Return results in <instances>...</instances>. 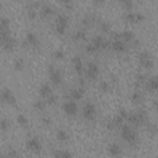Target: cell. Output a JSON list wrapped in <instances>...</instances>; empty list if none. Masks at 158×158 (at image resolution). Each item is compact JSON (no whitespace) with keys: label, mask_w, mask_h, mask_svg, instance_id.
Returning <instances> with one entry per match:
<instances>
[{"label":"cell","mask_w":158,"mask_h":158,"mask_svg":"<svg viewBox=\"0 0 158 158\" xmlns=\"http://www.w3.org/2000/svg\"><path fill=\"white\" fill-rule=\"evenodd\" d=\"M120 133H121V137L126 142H128V144L135 146L137 143V141H138V137H137L136 131L133 128H131L128 125H125V123L121 125L120 126Z\"/></svg>","instance_id":"1"},{"label":"cell","mask_w":158,"mask_h":158,"mask_svg":"<svg viewBox=\"0 0 158 158\" xmlns=\"http://www.w3.org/2000/svg\"><path fill=\"white\" fill-rule=\"evenodd\" d=\"M126 120H128V122L132 123V125L141 126V125L146 123V121H147V112L143 109H138L137 111L130 112L127 115V118Z\"/></svg>","instance_id":"2"},{"label":"cell","mask_w":158,"mask_h":158,"mask_svg":"<svg viewBox=\"0 0 158 158\" xmlns=\"http://www.w3.org/2000/svg\"><path fill=\"white\" fill-rule=\"evenodd\" d=\"M99 72H100V69H99V64L96 62H93V60L88 62L86 69H85V77L89 80H95L99 75Z\"/></svg>","instance_id":"3"},{"label":"cell","mask_w":158,"mask_h":158,"mask_svg":"<svg viewBox=\"0 0 158 158\" xmlns=\"http://www.w3.org/2000/svg\"><path fill=\"white\" fill-rule=\"evenodd\" d=\"M81 114H83V117H84V118L91 121V120H94L95 116H96V106H95L91 101H88V102L83 106Z\"/></svg>","instance_id":"4"},{"label":"cell","mask_w":158,"mask_h":158,"mask_svg":"<svg viewBox=\"0 0 158 158\" xmlns=\"http://www.w3.org/2000/svg\"><path fill=\"white\" fill-rule=\"evenodd\" d=\"M90 43H91L98 51H100V49H106V48L110 47V41H109V40H105V38H104L102 36H100V35L94 36Z\"/></svg>","instance_id":"5"},{"label":"cell","mask_w":158,"mask_h":158,"mask_svg":"<svg viewBox=\"0 0 158 158\" xmlns=\"http://www.w3.org/2000/svg\"><path fill=\"white\" fill-rule=\"evenodd\" d=\"M0 100L2 102L10 104V105H16V98L14 95V93L9 89V88H4L0 93Z\"/></svg>","instance_id":"6"},{"label":"cell","mask_w":158,"mask_h":158,"mask_svg":"<svg viewBox=\"0 0 158 158\" xmlns=\"http://www.w3.org/2000/svg\"><path fill=\"white\" fill-rule=\"evenodd\" d=\"M48 75H49V79L54 84V85H59L62 83V73L59 69H57L54 65H49L48 67Z\"/></svg>","instance_id":"7"},{"label":"cell","mask_w":158,"mask_h":158,"mask_svg":"<svg viewBox=\"0 0 158 158\" xmlns=\"http://www.w3.org/2000/svg\"><path fill=\"white\" fill-rule=\"evenodd\" d=\"M62 109L68 116H75L78 112V105L73 100H65L62 105Z\"/></svg>","instance_id":"8"},{"label":"cell","mask_w":158,"mask_h":158,"mask_svg":"<svg viewBox=\"0 0 158 158\" xmlns=\"http://www.w3.org/2000/svg\"><path fill=\"white\" fill-rule=\"evenodd\" d=\"M23 46L26 47H38L40 46V40L37 37V35L32 31H28L26 33V37H25V41H23Z\"/></svg>","instance_id":"9"},{"label":"cell","mask_w":158,"mask_h":158,"mask_svg":"<svg viewBox=\"0 0 158 158\" xmlns=\"http://www.w3.org/2000/svg\"><path fill=\"white\" fill-rule=\"evenodd\" d=\"M26 148L32 151V152H41L42 149V143L37 137H30L26 141Z\"/></svg>","instance_id":"10"},{"label":"cell","mask_w":158,"mask_h":158,"mask_svg":"<svg viewBox=\"0 0 158 158\" xmlns=\"http://www.w3.org/2000/svg\"><path fill=\"white\" fill-rule=\"evenodd\" d=\"M84 95H85V89H84V88H81V86L74 88V89H72V90L69 91V98H70L73 101L83 99V96H84Z\"/></svg>","instance_id":"11"},{"label":"cell","mask_w":158,"mask_h":158,"mask_svg":"<svg viewBox=\"0 0 158 158\" xmlns=\"http://www.w3.org/2000/svg\"><path fill=\"white\" fill-rule=\"evenodd\" d=\"M107 153L111 156V157H114V158H117V157H120L121 156V153H122V148L120 147V144L118 143H110L109 146H107Z\"/></svg>","instance_id":"12"},{"label":"cell","mask_w":158,"mask_h":158,"mask_svg":"<svg viewBox=\"0 0 158 158\" xmlns=\"http://www.w3.org/2000/svg\"><path fill=\"white\" fill-rule=\"evenodd\" d=\"M72 63H73V67H74V70L78 75H81L84 73V67H83V62H81V58L79 56H74L72 58Z\"/></svg>","instance_id":"13"},{"label":"cell","mask_w":158,"mask_h":158,"mask_svg":"<svg viewBox=\"0 0 158 158\" xmlns=\"http://www.w3.org/2000/svg\"><path fill=\"white\" fill-rule=\"evenodd\" d=\"M146 89L148 91H151V93H153V91H156L158 89V79H157L156 75H152V77L147 78V80H146Z\"/></svg>","instance_id":"14"},{"label":"cell","mask_w":158,"mask_h":158,"mask_svg":"<svg viewBox=\"0 0 158 158\" xmlns=\"http://www.w3.org/2000/svg\"><path fill=\"white\" fill-rule=\"evenodd\" d=\"M110 47L112 48V51L118 52V53H122L126 51V43L120 41V40H112L110 42Z\"/></svg>","instance_id":"15"},{"label":"cell","mask_w":158,"mask_h":158,"mask_svg":"<svg viewBox=\"0 0 158 158\" xmlns=\"http://www.w3.org/2000/svg\"><path fill=\"white\" fill-rule=\"evenodd\" d=\"M16 44H17V42H16V40L14 38V37H7L5 41H2L1 42V46H2V48L6 51V52H10V51H12L15 47H16Z\"/></svg>","instance_id":"16"},{"label":"cell","mask_w":158,"mask_h":158,"mask_svg":"<svg viewBox=\"0 0 158 158\" xmlns=\"http://www.w3.org/2000/svg\"><path fill=\"white\" fill-rule=\"evenodd\" d=\"M38 94H40V96H41L42 99H46L48 95L52 94V88H51V85H49L48 83H43V84L38 88Z\"/></svg>","instance_id":"17"},{"label":"cell","mask_w":158,"mask_h":158,"mask_svg":"<svg viewBox=\"0 0 158 158\" xmlns=\"http://www.w3.org/2000/svg\"><path fill=\"white\" fill-rule=\"evenodd\" d=\"M54 158H73V154L68 149H53L52 152Z\"/></svg>","instance_id":"18"},{"label":"cell","mask_w":158,"mask_h":158,"mask_svg":"<svg viewBox=\"0 0 158 158\" xmlns=\"http://www.w3.org/2000/svg\"><path fill=\"white\" fill-rule=\"evenodd\" d=\"M68 23H69V17L65 15V14H59L57 16V20H56V25L58 26H62V27H68Z\"/></svg>","instance_id":"19"},{"label":"cell","mask_w":158,"mask_h":158,"mask_svg":"<svg viewBox=\"0 0 158 158\" xmlns=\"http://www.w3.org/2000/svg\"><path fill=\"white\" fill-rule=\"evenodd\" d=\"M40 12H41V15H42L43 17H47V16H51V15L54 12V7H53L52 5H49V4H44V5L41 6Z\"/></svg>","instance_id":"20"},{"label":"cell","mask_w":158,"mask_h":158,"mask_svg":"<svg viewBox=\"0 0 158 158\" xmlns=\"http://www.w3.org/2000/svg\"><path fill=\"white\" fill-rule=\"evenodd\" d=\"M123 19L126 21H128V22H137V20H136V11H132V10L125 11Z\"/></svg>","instance_id":"21"},{"label":"cell","mask_w":158,"mask_h":158,"mask_svg":"<svg viewBox=\"0 0 158 158\" xmlns=\"http://www.w3.org/2000/svg\"><path fill=\"white\" fill-rule=\"evenodd\" d=\"M73 38H74L75 41H83V40H85V38H86V31H85L84 28L77 30L75 33H74V36H73Z\"/></svg>","instance_id":"22"},{"label":"cell","mask_w":158,"mask_h":158,"mask_svg":"<svg viewBox=\"0 0 158 158\" xmlns=\"http://www.w3.org/2000/svg\"><path fill=\"white\" fill-rule=\"evenodd\" d=\"M56 136H57V139H58V141H62V142H64V141H67V139L69 138V135H68V132H67L65 130H63V128H59V130H57V133H56Z\"/></svg>","instance_id":"23"},{"label":"cell","mask_w":158,"mask_h":158,"mask_svg":"<svg viewBox=\"0 0 158 158\" xmlns=\"http://www.w3.org/2000/svg\"><path fill=\"white\" fill-rule=\"evenodd\" d=\"M46 106H47V104H46V100H44V99H37V100L33 102V107H35L36 110H38V111L44 110Z\"/></svg>","instance_id":"24"},{"label":"cell","mask_w":158,"mask_h":158,"mask_svg":"<svg viewBox=\"0 0 158 158\" xmlns=\"http://www.w3.org/2000/svg\"><path fill=\"white\" fill-rule=\"evenodd\" d=\"M131 100H132V102H135V104H139V102L142 101V94H141L138 90H135V91L131 94Z\"/></svg>","instance_id":"25"},{"label":"cell","mask_w":158,"mask_h":158,"mask_svg":"<svg viewBox=\"0 0 158 158\" xmlns=\"http://www.w3.org/2000/svg\"><path fill=\"white\" fill-rule=\"evenodd\" d=\"M139 64L144 69H152L154 67V60H153V58H149V59H146L143 62H139Z\"/></svg>","instance_id":"26"},{"label":"cell","mask_w":158,"mask_h":158,"mask_svg":"<svg viewBox=\"0 0 158 158\" xmlns=\"http://www.w3.org/2000/svg\"><path fill=\"white\" fill-rule=\"evenodd\" d=\"M23 67H25V60L22 59V58H17V59H15V62H14V68H15V70H22L23 69Z\"/></svg>","instance_id":"27"},{"label":"cell","mask_w":158,"mask_h":158,"mask_svg":"<svg viewBox=\"0 0 158 158\" xmlns=\"http://www.w3.org/2000/svg\"><path fill=\"white\" fill-rule=\"evenodd\" d=\"M7 37H10V30L9 28H4L0 26V43L2 41H5Z\"/></svg>","instance_id":"28"},{"label":"cell","mask_w":158,"mask_h":158,"mask_svg":"<svg viewBox=\"0 0 158 158\" xmlns=\"http://www.w3.org/2000/svg\"><path fill=\"white\" fill-rule=\"evenodd\" d=\"M137 58H138L139 62H143V60H146V59L152 58V56H151V53L147 52V51H141V52L137 54Z\"/></svg>","instance_id":"29"},{"label":"cell","mask_w":158,"mask_h":158,"mask_svg":"<svg viewBox=\"0 0 158 158\" xmlns=\"http://www.w3.org/2000/svg\"><path fill=\"white\" fill-rule=\"evenodd\" d=\"M16 121L19 122V125H20V126H27V125H28V118H27V117H26L23 114L17 115Z\"/></svg>","instance_id":"30"},{"label":"cell","mask_w":158,"mask_h":158,"mask_svg":"<svg viewBox=\"0 0 158 158\" xmlns=\"http://www.w3.org/2000/svg\"><path fill=\"white\" fill-rule=\"evenodd\" d=\"M123 121H125V120H123L121 116L116 115V116L111 120V123H112V126H114V127H120L121 125H123Z\"/></svg>","instance_id":"31"},{"label":"cell","mask_w":158,"mask_h":158,"mask_svg":"<svg viewBox=\"0 0 158 158\" xmlns=\"http://www.w3.org/2000/svg\"><path fill=\"white\" fill-rule=\"evenodd\" d=\"M99 27L104 32H110L111 31V25L109 22H106V21H99Z\"/></svg>","instance_id":"32"},{"label":"cell","mask_w":158,"mask_h":158,"mask_svg":"<svg viewBox=\"0 0 158 158\" xmlns=\"http://www.w3.org/2000/svg\"><path fill=\"white\" fill-rule=\"evenodd\" d=\"M147 74H144V73H138L137 75H136V85H139V84H142V83H146V80H147Z\"/></svg>","instance_id":"33"},{"label":"cell","mask_w":158,"mask_h":158,"mask_svg":"<svg viewBox=\"0 0 158 158\" xmlns=\"http://www.w3.org/2000/svg\"><path fill=\"white\" fill-rule=\"evenodd\" d=\"M44 100H46V104H47V105H54V104L57 102V100H58V99H57V95L52 93V94H51V95H48Z\"/></svg>","instance_id":"34"},{"label":"cell","mask_w":158,"mask_h":158,"mask_svg":"<svg viewBox=\"0 0 158 158\" xmlns=\"http://www.w3.org/2000/svg\"><path fill=\"white\" fill-rule=\"evenodd\" d=\"M0 26L4 28H10V19L6 16H0Z\"/></svg>","instance_id":"35"},{"label":"cell","mask_w":158,"mask_h":158,"mask_svg":"<svg viewBox=\"0 0 158 158\" xmlns=\"http://www.w3.org/2000/svg\"><path fill=\"white\" fill-rule=\"evenodd\" d=\"M53 57H54L56 59L62 60V59H64V58H65V53H64V51H63V49H56V51L53 52Z\"/></svg>","instance_id":"36"},{"label":"cell","mask_w":158,"mask_h":158,"mask_svg":"<svg viewBox=\"0 0 158 158\" xmlns=\"http://www.w3.org/2000/svg\"><path fill=\"white\" fill-rule=\"evenodd\" d=\"M93 20H94V16H93V15H85V16L81 19V23H83L84 26H89V25H91Z\"/></svg>","instance_id":"37"},{"label":"cell","mask_w":158,"mask_h":158,"mask_svg":"<svg viewBox=\"0 0 158 158\" xmlns=\"http://www.w3.org/2000/svg\"><path fill=\"white\" fill-rule=\"evenodd\" d=\"M99 89H100L101 91H109V90H110V84H109V81L101 80V81L99 83Z\"/></svg>","instance_id":"38"},{"label":"cell","mask_w":158,"mask_h":158,"mask_svg":"<svg viewBox=\"0 0 158 158\" xmlns=\"http://www.w3.org/2000/svg\"><path fill=\"white\" fill-rule=\"evenodd\" d=\"M10 123L7 118H0V131H6L9 128Z\"/></svg>","instance_id":"39"},{"label":"cell","mask_w":158,"mask_h":158,"mask_svg":"<svg viewBox=\"0 0 158 158\" xmlns=\"http://www.w3.org/2000/svg\"><path fill=\"white\" fill-rule=\"evenodd\" d=\"M27 16H28L31 20L36 19V16H37V10L33 9V7H30V6H28V9H27Z\"/></svg>","instance_id":"40"},{"label":"cell","mask_w":158,"mask_h":158,"mask_svg":"<svg viewBox=\"0 0 158 158\" xmlns=\"http://www.w3.org/2000/svg\"><path fill=\"white\" fill-rule=\"evenodd\" d=\"M9 158H17L19 157V153H17V151L15 149V148H12V147H10L9 148V151H7V154H6Z\"/></svg>","instance_id":"41"},{"label":"cell","mask_w":158,"mask_h":158,"mask_svg":"<svg viewBox=\"0 0 158 158\" xmlns=\"http://www.w3.org/2000/svg\"><path fill=\"white\" fill-rule=\"evenodd\" d=\"M121 4H122V6L125 7V10H126V11L131 10V9H132V5H133V2H132L131 0H122V1H121Z\"/></svg>","instance_id":"42"},{"label":"cell","mask_w":158,"mask_h":158,"mask_svg":"<svg viewBox=\"0 0 158 158\" xmlns=\"http://www.w3.org/2000/svg\"><path fill=\"white\" fill-rule=\"evenodd\" d=\"M147 128H148V132H149L151 135H156V133H157V126H156V123H151V122H148Z\"/></svg>","instance_id":"43"},{"label":"cell","mask_w":158,"mask_h":158,"mask_svg":"<svg viewBox=\"0 0 158 158\" xmlns=\"http://www.w3.org/2000/svg\"><path fill=\"white\" fill-rule=\"evenodd\" d=\"M117 115H118V116H121L123 120H126V118H127V115H128V112H127V110H126V109H123V107H120V109H118V112H117Z\"/></svg>","instance_id":"44"},{"label":"cell","mask_w":158,"mask_h":158,"mask_svg":"<svg viewBox=\"0 0 158 158\" xmlns=\"http://www.w3.org/2000/svg\"><path fill=\"white\" fill-rule=\"evenodd\" d=\"M85 51H86L88 53H90V54H93V53L98 52V49H96L91 43H89V44H86V46H85Z\"/></svg>","instance_id":"45"},{"label":"cell","mask_w":158,"mask_h":158,"mask_svg":"<svg viewBox=\"0 0 158 158\" xmlns=\"http://www.w3.org/2000/svg\"><path fill=\"white\" fill-rule=\"evenodd\" d=\"M41 120H42V122H43L46 126H49V125L52 123V120H51V117H48V116H43Z\"/></svg>","instance_id":"46"},{"label":"cell","mask_w":158,"mask_h":158,"mask_svg":"<svg viewBox=\"0 0 158 158\" xmlns=\"http://www.w3.org/2000/svg\"><path fill=\"white\" fill-rule=\"evenodd\" d=\"M63 5H64L67 9H72V7H73V1H69V0H64V1H63Z\"/></svg>","instance_id":"47"},{"label":"cell","mask_w":158,"mask_h":158,"mask_svg":"<svg viewBox=\"0 0 158 158\" xmlns=\"http://www.w3.org/2000/svg\"><path fill=\"white\" fill-rule=\"evenodd\" d=\"M0 158H9V157H7L6 154H5V156H0Z\"/></svg>","instance_id":"48"},{"label":"cell","mask_w":158,"mask_h":158,"mask_svg":"<svg viewBox=\"0 0 158 158\" xmlns=\"http://www.w3.org/2000/svg\"><path fill=\"white\" fill-rule=\"evenodd\" d=\"M22 158H27V157H22Z\"/></svg>","instance_id":"49"},{"label":"cell","mask_w":158,"mask_h":158,"mask_svg":"<svg viewBox=\"0 0 158 158\" xmlns=\"http://www.w3.org/2000/svg\"><path fill=\"white\" fill-rule=\"evenodd\" d=\"M147 158H148V157H147Z\"/></svg>","instance_id":"50"}]
</instances>
